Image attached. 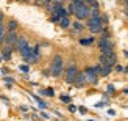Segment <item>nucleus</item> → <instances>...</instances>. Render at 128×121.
Segmentation results:
<instances>
[{
	"label": "nucleus",
	"mask_w": 128,
	"mask_h": 121,
	"mask_svg": "<svg viewBox=\"0 0 128 121\" xmlns=\"http://www.w3.org/2000/svg\"><path fill=\"white\" fill-rule=\"evenodd\" d=\"M74 5H75V17L78 19V21L88 19L91 16V6H88L86 2H78V3H74Z\"/></svg>",
	"instance_id": "f257e3e1"
},
{
	"label": "nucleus",
	"mask_w": 128,
	"mask_h": 121,
	"mask_svg": "<svg viewBox=\"0 0 128 121\" xmlns=\"http://www.w3.org/2000/svg\"><path fill=\"white\" fill-rule=\"evenodd\" d=\"M86 25L92 33H100V31L103 30V21H102L100 16H89Z\"/></svg>",
	"instance_id": "f03ea898"
},
{
	"label": "nucleus",
	"mask_w": 128,
	"mask_h": 121,
	"mask_svg": "<svg viewBox=\"0 0 128 121\" xmlns=\"http://www.w3.org/2000/svg\"><path fill=\"white\" fill-rule=\"evenodd\" d=\"M84 75H86V80L89 82V84H95V82H97V77L100 75V65L88 66L84 69Z\"/></svg>",
	"instance_id": "7ed1b4c3"
},
{
	"label": "nucleus",
	"mask_w": 128,
	"mask_h": 121,
	"mask_svg": "<svg viewBox=\"0 0 128 121\" xmlns=\"http://www.w3.org/2000/svg\"><path fill=\"white\" fill-rule=\"evenodd\" d=\"M98 49H100V52L102 54H110V52H114V47H112V43L110 41V35L105 33L103 36L100 38V41H98Z\"/></svg>",
	"instance_id": "20e7f679"
},
{
	"label": "nucleus",
	"mask_w": 128,
	"mask_h": 121,
	"mask_svg": "<svg viewBox=\"0 0 128 121\" xmlns=\"http://www.w3.org/2000/svg\"><path fill=\"white\" fill-rule=\"evenodd\" d=\"M62 66H64V60L61 55H55L53 60H52V66H50V71H52V75L58 77L62 71Z\"/></svg>",
	"instance_id": "39448f33"
},
{
	"label": "nucleus",
	"mask_w": 128,
	"mask_h": 121,
	"mask_svg": "<svg viewBox=\"0 0 128 121\" xmlns=\"http://www.w3.org/2000/svg\"><path fill=\"white\" fill-rule=\"evenodd\" d=\"M117 61V57L114 52H110V54H102L100 55V65L103 66H114Z\"/></svg>",
	"instance_id": "423d86ee"
},
{
	"label": "nucleus",
	"mask_w": 128,
	"mask_h": 121,
	"mask_svg": "<svg viewBox=\"0 0 128 121\" xmlns=\"http://www.w3.org/2000/svg\"><path fill=\"white\" fill-rule=\"evenodd\" d=\"M78 74H80V71H78V68H76V65H70L66 71V82L67 84H75V79H76Z\"/></svg>",
	"instance_id": "0eeeda50"
},
{
	"label": "nucleus",
	"mask_w": 128,
	"mask_h": 121,
	"mask_svg": "<svg viewBox=\"0 0 128 121\" xmlns=\"http://www.w3.org/2000/svg\"><path fill=\"white\" fill-rule=\"evenodd\" d=\"M17 39H19V36H17L16 31H8V33L5 35V44H6V46H11V47L16 46Z\"/></svg>",
	"instance_id": "6e6552de"
},
{
	"label": "nucleus",
	"mask_w": 128,
	"mask_h": 121,
	"mask_svg": "<svg viewBox=\"0 0 128 121\" xmlns=\"http://www.w3.org/2000/svg\"><path fill=\"white\" fill-rule=\"evenodd\" d=\"M28 47V41H27V38L25 36H19V39H17V44H16V49L19 50V52H22L24 49H27Z\"/></svg>",
	"instance_id": "1a4fd4ad"
},
{
	"label": "nucleus",
	"mask_w": 128,
	"mask_h": 121,
	"mask_svg": "<svg viewBox=\"0 0 128 121\" xmlns=\"http://www.w3.org/2000/svg\"><path fill=\"white\" fill-rule=\"evenodd\" d=\"M86 82H88V80H86V75H84V72H80L78 75H76V79H75V85L78 87V88H81L83 85L86 84Z\"/></svg>",
	"instance_id": "9d476101"
},
{
	"label": "nucleus",
	"mask_w": 128,
	"mask_h": 121,
	"mask_svg": "<svg viewBox=\"0 0 128 121\" xmlns=\"http://www.w3.org/2000/svg\"><path fill=\"white\" fill-rule=\"evenodd\" d=\"M60 25H61V28H69L70 25V19H69V16H64V17H61L60 19Z\"/></svg>",
	"instance_id": "9b49d317"
},
{
	"label": "nucleus",
	"mask_w": 128,
	"mask_h": 121,
	"mask_svg": "<svg viewBox=\"0 0 128 121\" xmlns=\"http://www.w3.org/2000/svg\"><path fill=\"white\" fill-rule=\"evenodd\" d=\"M111 68L112 66H103V65H100V75H103V77L108 75V74L111 72Z\"/></svg>",
	"instance_id": "f8f14e48"
},
{
	"label": "nucleus",
	"mask_w": 128,
	"mask_h": 121,
	"mask_svg": "<svg viewBox=\"0 0 128 121\" xmlns=\"http://www.w3.org/2000/svg\"><path fill=\"white\" fill-rule=\"evenodd\" d=\"M11 50H12V47H11V46H6V47L2 50L3 58H10V57H11Z\"/></svg>",
	"instance_id": "ddd939ff"
},
{
	"label": "nucleus",
	"mask_w": 128,
	"mask_h": 121,
	"mask_svg": "<svg viewBox=\"0 0 128 121\" xmlns=\"http://www.w3.org/2000/svg\"><path fill=\"white\" fill-rule=\"evenodd\" d=\"M3 41H5V24L0 22V46H2Z\"/></svg>",
	"instance_id": "4468645a"
},
{
	"label": "nucleus",
	"mask_w": 128,
	"mask_h": 121,
	"mask_svg": "<svg viewBox=\"0 0 128 121\" xmlns=\"http://www.w3.org/2000/svg\"><path fill=\"white\" fill-rule=\"evenodd\" d=\"M17 22L16 21H10L8 22V31H16V28H17Z\"/></svg>",
	"instance_id": "2eb2a0df"
},
{
	"label": "nucleus",
	"mask_w": 128,
	"mask_h": 121,
	"mask_svg": "<svg viewBox=\"0 0 128 121\" xmlns=\"http://www.w3.org/2000/svg\"><path fill=\"white\" fill-rule=\"evenodd\" d=\"M72 25H74V30H76V31H81L83 28H84V25H81V22H80V21H76V22H74Z\"/></svg>",
	"instance_id": "dca6fc26"
},
{
	"label": "nucleus",
	"mask_w": 128,
	"mask_h": 121,
	"mask_svg": "<svg viewBox=\"0 0 128 121\" xmlns=\"http://www.w3.org/2000/svg\"><path fill=\"white\" fill-rule=\"evenodd\" d=\"M86 5H88V6H91V8H98L97 0H86Z\"/></svg>",
	"instance_id": "f3484780"
},
{
	"label": "nucleus",
	"mask_w": 128,
	"mask_h": 121,
	"mask_svg": "<svg viewBox=\"0 0 128 121\" xmlns=\"http://www.w3.org/2000/svg\"><path fill=\"white\" fill-rule=\"evenodd\" d=\"M67 13H69V14H75V5H74V3H70V5H69Z\"/></svg>",
	"instance_id": "a211bd4d"
},
{
	"label": "nucleus",
	"mask_w": 128,
	"mask_h": 121,
	"mask_svg": "<svg viewBox=\"0 0 128 121\" xmlns=\"http://www.w3.org/2000/svg\"><path fill=\"white\" fill-rule=\"evenodd\" d=\"M80 43L84 44V46H88V44H92V43H94V38H89V39H81Z\"/></svg>",
	"instance_id": "6ab92c4d"
},
{
	"label": "nucleus",
	"mask_w": 128,
	"mask_h": 121,
	"mask_svg": "<svg viewBox=\"0 0 128 121\" xmlns=\"http://www.w3.org/2000/svg\"><path fill=\"white\" fill-rule=\"evenodd\" d=\"M61 101H62V102H66V104H69V102H70V98H69V96H64V94H62V96H61Z\"/></svg>",
	"instance_id": "aec40b11"
},
{
	"label": "nucleus",
	"mask_w": 128,
	"mask_h": 121,
	"mask_svg": "<svg viewBox=\"0 0 128 121\" xmlns=\"http://www.w3.org/2000/svg\"><path fill=\"white\" fill-rule=\"evenodd\" d=\"M69 110H70V112H75L76 107H75V105H69Z\"/></svg>",
	"instance_id": "412c9836"
},
{
	"label": "nucleus",
	"mask_w": 128,
	"mask_h": 121,
	"mask_svg": "<svg viewBox=\"0 0 128 121\" xmlns=\"http://www.w3.org/2000/svg\"><path fill=\"white\" fill-rule=\"evenodd\" d=\"M125 14H126V17H128V3H125Z\"/></svg>",
	"instance_id": "4be33fe9"
},
{
	"label": "nucleus",
	"mask_w": 128,
	"mask_h": 121,
	"mask_svg": "<svg viewBox=\"0 0 128 121\" xmlns=\"http://www.w3.org/2000/svg\"><path fill=\"white\" fill-rule=\"evenodd\" d=\"M78 110H80L81 113H86V109H84V107H80V109H78Z\"/></svg>",
	"instance_id": "5701e85b"
},
{
	"label": "nucleus",
	"mask_w": 128,
	"mask_h": 121,
	"mask_svg": "<svg viewBox=\"0 0 128 121\" xmlns=\"http://www.w3.org/2000/svg\"><path fill=\"white\" fill-rule=\"evenodd\" d=\"M0 22H3V14L0 13Z\"/></svg>",
	"instance_id": "b1692460"
},
{
	"label": "nucleus",
	"mask_w": 128,
	"mask_h": 121,
	"mask_svg": "<svg viewBox=\"0 0 128 121\" xmlns=\"http://www.w3.org/2000/svg\"><path fill=\"white\" fill-rule=\"evenodd\" d=\"M60 2H62V0H60Z\"/></svg>",
	"instance_id": "393cba45"
}]
</instances>
